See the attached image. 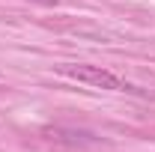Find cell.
<instances>
[{"instance_id": "obj_1", "label": "cell", "mask_w": 155, "mask_h": 152, "mask_svg": "<svg viewBox=\"0 0 155 152\" xmlns=\"http://www.w3.org/2000/svg\"><path fill=\"white\" fill-rule=\"evenodd\" d=\"M63 72H66V75H72L75 81L93 84V87H101V90H134L131 84H125V81H122L119 75L107 72V69H101V66H78V69L66 66Z\"/></svg>"}]
</instances>
